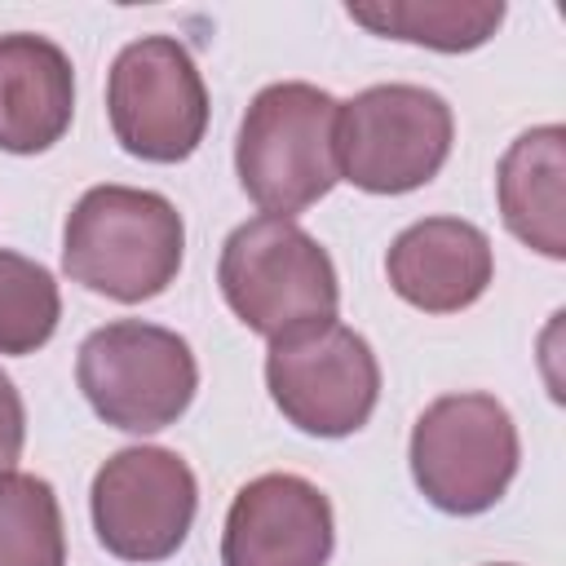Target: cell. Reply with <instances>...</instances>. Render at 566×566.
Listing matches in <instances>:
<instances>
[{"mask_svg": "<svg viewBox=\"0 0 566 566\" xmlns=\"http://www.w3.org/2000/svg\"><path fill=\"white\" fill-rule=\"evenodd\" d=\"M88 509L97 544L111 557L164 562L190 535L199 482L190 464L168 447H124L97 469Z\"/></svg>", "mask_w": 566, "mask_h": 566, "instance_id": "obj_9", "label": "cell"}, {"mask_svg": "<svg viewBox=\"0 0 566 566\" xmlns=\"http://www.w3.org/2000/svg\"><path fill=\"white\" fill-rule=\"evenodd\" d=\"M106 115L115 142L146 164H181L208 128V88L190 49L172 35L124 44L106 75Z\"/></svg>", "mask_w": 566, "mask_h": 566, "instance_id": "obj_8", "label": "cell"}, {"mask_svg": "<svg viewBox=\"0 0 566 566\" xmlns=\"http://www.w3.org/2000/svg\"><path fill=\"white\" fill-rule=\"evenodd\" d=\"M345 13L385 40H407L438 53H469L500 31L504 0H358L345 4Z\"/></svg>", "mask_w": 566, "mask_h": 566, "instance_id": "obj_14", "label": "cell"}, {"mask_svg": "<svg viewBox=\"0 0 566 566\" xmlns=\"http://www.w3.org/2000/svg\"><path fill=\"white\" fill-rule=\"evenodd\" d=\"M0 566H66L62 509L35 473H0Z\"/></svg>", "mask_w": 566, "mask_h": 566, "instance_id": "obj_15", "label": "cell"}, {"mask_svg": "<svg viewBox=\"0 0 566 566\" xmlns=\"http://www.w3.org/2000/svg\"><path fill=\"white\" fill-rule=\"evenodd\" d=\"M500 566H509V562H500Z\"/></svg>", "mask_w": 566, "mask_h": 566, "instance_id": "obj_18", "label": "cell"}, {"mask_svg": "<svg viewBox=\"0 0 566 566\" xmlns=\"http://www.w3.org/2000/svg\"><path fill=\"white\" fill-rule=\"evenodd\" d=\"M517 424L491 394H442L411 429V478L451 517L495 509L517 478Z\"/></svg>", "mask_w": 566, "mask_h": 566, "instance_id": "obj_6", "label": "cell"}, {"mask_svg": "<svg viewBox=\"0 0 566 566\" xmlns=\"http://www.w3.org/2000/svg\"><path fill=\"white\" fill-rule=\"evenodd\" d=\"M62 318V296L53 274L22 256L0 248V354H35L53 340Z\"/></svg>", "mask_w": 566, "mask_h": 566, "instance_id": "obj_16", "label": "cell"}, {"mask_svg": "<svg viewBox=\"0 0 566 566\" xmlns=\"http://www.w3.org/2000/svg\"><path fill=\"white\" fill-rule=\"evenodd\" d=\"M75 385L106 420L124 433H159L186 416L199 389V363L186 336L142 323L115 318L84 336L75 358Z\"/></svg>", "mask_w": 566, "mask_h": 566, "instance_id": "obj_4", "label": "cell"}, {"mask_svg": "<svg viewBox=\"0 0 566 566\" xmlns=\"http://www.w3.org/2000/svg\"><path fill=\"white\" fill-rule=\"evenodd\" d=\"M75 71L71 57L31 31L0 35V150L40 155L71 128Z\"/></svg>", "mask_w": 566, "mask_h": 566, "instance_id": "obj_12", "label": "cell"}, {"mask_svg": "<svg viewBox=\"0 0 566 566\" xmlns=\"http://www.w3.org/2000/svg\"><path fill=\"white\" fill-rule=\"evenodd\" d=\"M500 217L513 239L548 261L566 256V128H526L495 168Z\"/></svg>", "mask_w": 566, "mask_h": 566, "instance_id": "obj_13", "label": "cell"}, {"mask_svg": "<svg viewBox=\"0 0 566 566\" xmlns=\"http://www.w3.org/2000/svg\"><path fill=\"white\" fill-rule=\"evenodd\" d=\"M27 442V411H22V394L13 389V380L0 371V473H9L22 455Z\"/></svg>", "mask_w": 566, "mask_h": 566, "instance_id": "obj_17", "label": "cell"}, {"mask_svg": "<svg viewBox=\"0 0 566 566\" xmlns=\"http://www.w3.org/2000/svg\"><path fill=\"white\" fill-rule=\"evenodd\" d=\"M336 111L340 102L305 80L265 84L239 124V186L265 217H296L336 181Z\"/></svg>", "mask_w": 566, "mask_h": 566, "instance_id": "obj_2", "label": "cell"}, {"mask_svg": "<svg viewBox=\"0 0 566 566\" xmlns=\"http://www.w3.org/2000/svg\"><path fill=\"white\" fill-rule=\"evenodd\" d=\"M389 287L424 310V314H455L469 310L495 274L491 239L460 217H424L407 226L385 256Z\"/></svg>", "mask_w": 566, "mask_h": 566, "instance_id": "obj_11", "label": "cell"}, {"mask_svg": "<svg viewBox=\"0 0 566 566\" xmlns=\"http://www.w3.org/2000/svg\"><path fill=\"white\" fill-rule=\"evenodd\" d=\"M186 252V226L172 199L137 186H93L66 217L62 270L71 283L137 305L159 296Z\"/></svg>", "mask_w": 566, "mask_h": 566, "instance_id": "obj_1", "label": "cell"}, {"mask_svg": "<svg viewBox=\"0 0 566 566\" xmlns=\"http://www.w3.org/2000/svg\"><path fill=\"white\" fill-rule=\"evenodd\" d=\"M265 385L274 407L301 433L349 438L376 411L380 363L354 327L323 318L270 340Z\"/></svg>", "mask_w": 566, "mask_h": 566, "instance_id": "obj_7", "label": "cell"}, {"mask_svg": "<svg viewBox=\"0 0 566 566\" xmlns=\"http://www.w3.org/2000/svg\"><path fill=\"white\" fill-rule=\"evenodd\" d=\"M332 544L327 495L296 473H261L230 500L221 566H327Z\"/></svg>", "mask_w": 566, "mask_h": 566, "instance_id": "obj_10", "label": "cell"}, {"mask_svg": "<svg viewBox=\"0 0 566 566\" xmlns=\"http://www.w3.org/2000/svg\"><path fill=\"white\" fill-rule=\"evenodd\" d=\"M217 283L234 318L274 340L305 323L336 318L340 283L327 248L287 217H252L230 230L217 261Z\"/></svg>", "mask_w": 566, "mask_h": 566, "instance_id": "obj_3", "label": "cell"}, {"mask_svg": "<svg viewBox=\"0 0 566 566\" xmlns=\"http://www.w3.org/2000/svg\"><path fill=\"white\" fill-rule=\"evenodd\" d=\"M455 137L442 93L420 84H371L336 111V172L367 195H407L429 186Z\"/></svg>", "mask_w": 566, "mask_h": 566, "instance_id": "obj_5", "label": "cell"}]
</instances>
